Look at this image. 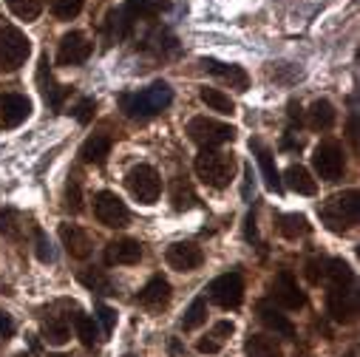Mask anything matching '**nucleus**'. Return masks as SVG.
<instances>
[{
  "label": "nucleus",
  "mask_w": 360,
  "mask_h": 357,
  "mask_svg": "<svg viewBox=\"0 0 360 357\" xmlns=\"http://www.w3.org/2000/svg\"><path fill=\"white\" fill-rule=\"evenodd\" d=\"M233 170H236V159L224 150L202 148V153L196 156V173L207 188H216V190L227 188L233 178Z\"/></svg>",
  "instance_id": "nucleus-3"
},
{
  "label": "nucleus",
  "mask_w": 360,
  "mask_h": 357,
  "mask_svg": "<svg viewBox=\"0 0 360 357\" xmlns=\"http://www.w3.org/2000/svg\"><path fill=\"white\" fill-rule=\"evenodd\" d=\"M170 202H173V207L176 210H191V207H196V190H193V185L188 182V178H173L170 182Z\"/></svg>",
  "instance_id": "nucleus-26"
},
{
  "label": "nucleus",
  "mask_w": 360,
  "mask_h": 357,
  "mask_svg": "<svg viewBox=\"0 0 360 357\" xmlns=\"http://www.w3.org/2000/svg\"><path fill=\"white\" fill-rule=\"evenodd\" d=\"M43 337H46L51 346H63V343H68V337H71V326H68L63 318L51 315V318L43 320Z\"/></svg>",
  "instance_id": "nucleus-29"
},
{
  "label": "nucleus",
  "mask_w": 360,
  "mask_h": 357,
  "mask_svg": "<svg viewBox=\"0 0 360 357\" xmlns=\"http://www.w3.org/2000/svg\"><path fill=\"white\" fill-rule=\"evenodd\" d=\"M281 148H284V150H295V148H301V139H298V142H295V139H284Z\"/></svg>",
  "instance_id": "nucleus-48"
},
{
  "label": "nucleus",
  "mask_w": 360,
  "mask_h": 357,
  "mask_svg": "<svg viewBox=\"0 0 360 357\" xmlns=\"http://www.w3.org/2000/svg\"><path fill=\"white\" fill-rule=\"evenodd\" d=\"M323 266H326V261H309L307 264V278L312 284H321L323 281Z\"/></svg>",
  "instance_id": "nucleus-42"
},
{
  "label": "nucleus",
  "mask_w": 360,
  "mask_h": 357,
  "mask_svg": "<svg viewBox=\"0 0 360 357\" xmlns=\"http://www.w3.org/2000/svg\"><path fill=\"white\" fill-rule=\"evenodd\" d=\"M199 97H202V103H205L207 108H213V111H219V114H233V100H230L227 94H221L219 88H202Z\"/></svg>",
  "instance_id": "nucleus-34"
},
{
  "label": "nucleus",
  "mask_w": 360,
  "mask_h": 357,
  "mask_svg": "<svg viewBox=\"0 0 360 357\" xmlns=\"http://www.w3.org/2000/svg\"><path fill=\"white\" fill-rule=\"evenodd\" d=\"M244 351H247V357H281L278 340L269 335H250L244 340Z\"/></svg>",
  "instance_id": "nucleus-24"
},
{
  "label": "nucleus",
  "mask_w": 360,
  "mask_h": 357,
  "mask_svg": "<svg viewBox=\"0 0 360 357\" xmlns=\"http://www.w3.org/2000/svg\"><path fill=\"white\" fill-rule=\"evenodd\" d=\"M125 188L139 205H153L159 199V193H162V178L150 164H136L125 176Z\"/></svg>",
  "instance_id": "nucleus-5"
},
{
  "label": "nucleus",
  "mask_w": 360,
  "mask_h": 357,
  "mask_svg": "<svg viewBox=\"0 0 360 357\" xmlns=\"http://www.w3.org/2000/svg\"><path fill=\"white\" fill-rule=\"evenodd\" d=\"M188 136L202 145V148H219L224 142H233L236 136V128L227 125V122H219V119H210V117H196L188 122Z\"/></svg>",
  "instance_id": "nucleus-6"
},
{
  "label": "nucleus",
  "mask_w": 360,
  "mask_h": 357,
  "mask_svg": "<svg viewBox=\"0 0 360 357\" xmlns=\"http://www.w3.org/2000/svg\"><path fill=\"white\" fill-rule=\"evenodd\" d=\"M29 114H32V103L23 94H4V100H0V125L4 128L23 125Z\"/></svg>",
  "instance_id": "nucleus-14"
},
{
  "label": "nucleus",
  "mask_w": 360,
  "mask_h": 357,
  "mask_svg": "<svg viewBox=\"0 0 360 357\" xmlns=\"http://www.w3.org/2000/svg\"><path fill=\"white\" fill-rule=\"evenodd\" d=\"M165 261H167L170 270H176V273H193V270H199V266H202L205 252L193 241H176V244L167 247Z\"/></svg>",
  "instance_id": "nucleus-11"
},
{
  "label": "nucleus",
  "mask_w": 360,
  "mask_h": 357,
  "mask_svg": "<svg viewBox=\"0 0 360 357\" xmlns=\"http://www.w3.org/2000/svg\"><path fill=\"white\" fill-rule=\"evenodd\" d=\"M278 233H281L284 238L295 241V238H301V235H307V233H309V221H307V216H301V213L278 216Z\"/></svg>",
  "instance_id": "nucleus-28"
},
{
  "label": "nucleus",
  "mask_w": 360,
  "mask_h": 357,
  "mask_svg": "<svg viewBox=\"0 0 360 357\" xmlns=\"http://www.w3.org/2000/svg\"><path fill=\"white\" fill-rule=\"evenodd\" d=\"M139 258H142V247L134 238H117L105 247V264H111V266L139 264Z\"/></svg>",
  "instance_id": "nucleus-18"
},
{
  "label": "nucleus",
  "mask_w": 360,
  "mask_h": 357,
  "mask_svg": "<svg viewBox=\"0 0 360 357\" xmlns=\"http://www.w3.org/2000/svg\"><path fill=\"white\" fill-rule=\"evenodd\" d=\"M77 278H79V284H82L85 290H91V292H97V295H117V292H114V284H111L100 270H82Z\"/></svg>",
  "instance_id": "nucleus-31"
},
{
  "label": "nucleus",
  "mask_w": 360,
  "mask_h": 357,
  "mask_svg": "<svg viewBox=\"0 0 360 357\" xmlns=\"http://www.w3.org/2000/svg\"><path fill=\"white\" fill-rule=\"evenodd\" d=\"M136 301H139V306H145V309H150V312H162V309L170 304V284H167L162 275H153V278L142 287V292L136 295Z\"/></svg>",
  "instance_id": "nucleus-16"
},
{
  "label": "nucleus",
  "mask_w": 360,
  "mask_h": 357,
  "mask_svg": "<svg viewBox=\"0 0 360 357\" xmlns=\"http://www.w3.org/2000/svg\"><path fill=\"white\" fill-rule=\"evenodd\" d=\"M34 252H37V258H40L43 264H49V261H54V252H51V244H49V238H46V233H43V230H34Z\"/></svg>",
  "instance_id": "nucleus-38"
},
{
  "label": "nucleus",
  "mask_w": 360,
  "mask_h": 357,
  "mask_svg": "<svg viewBox=\"0 0 360 357\" xmlns=\"http://www.w3.org/2000/svg\"><path fill=\"white\" fill-rule=\"evenodd\" d=\"M202 68L219 79H224L230 88H236V91H247L250 85V77L241 65H233V63H219V60H202Z\"/></svg>",
  "instance_id": "nucleus-17"
},
{
  "label": "nucleus",
  "mask_w": 360,
  "mask_h": 357,
  "mask_svg": "<svg viewBox=\"0 0 360 357\" xmlns=\"http://www.w3.org/2000/svg\"><path fill=\"white\" fill-rule=\"evenodd\" d=\"M205 320H207V304H205V298H196V301L188 306L185 318H182V329H185V332H193V329H199Z\"/></svg>",
  "instance_id": "nucleus-35"
},
{
  "label": "nucleus",
  "mask_w": 360,
  "mask_h": 357,
  "mask_svg": "<svg viewBox=\"0 0 360 357\" xmlns=\"http://www.w3.org/2000/svg\"><path fill=\"white\" fill-rule=\"evenodd\" d=\"M326 309L335 323H352L357 318V292L352 287H329L326 295Z\"/></svg>",
  "instance_id": "nucleus-10"
},
{
  "label": "nucleus",
  "mask_w": 360,
  "mask_h": 357,
  "mask_svg": "<svg viewBox=\"0 0 360 357\" xmlns=\"http://www.w3.org/2000/svg\"><path fill=\"white\" fill-rule=\"evenodd\" d=\"M74 329H77V337L82 340V346L88 349H94L100 343V329L94 323V318H88V315H74Z\"/></svg>",
  "instance_id": "nucleus-30"
},
{
  "label": "nucleus",
  "mask_w": 360,
  "mask_h": 357,
  "mask_svg": "<svg viewBox=\"0 0 360 357\" xmlns=\"http://www.w3.org/2000/svg\"><path fill=\"white\" fill-rule=\"evenodd\" d=\"M94 216L103 227H111V230H120L131 221V210L125 207V202L111 193V190H103L94 196Z\"/></svg>",
  "instance_id": "nucleus-7"
},
{
  "label": "nucleus",
  "mask_w": 360,
  "mask_h": 357,
  "mask_svg": "<svg viewBox=\"0 0 360 357\" xmlns=\"http://www.w3.org/2000/svg\"><path fill=\"white\" fill-rule=\"evenodd\" d=\"M258 318H261V323H264L266 329H273L276 335L295 337V326H292V320L281 312V306L269 304V301H261V304H258Z\"/></svg>",
  "instance_id": "nucleus-20"
},
{
  "label": "nucleus",
  "mask_w": 360,
  "mask_h": 357,
  "mask_svg": "<svg viewBox=\"0 0 360 357\" xmlns=\"http://www.w3.org/2000/svg\"><path fill=\"white\" fill-rule=\"evenodd\" d=\"M312 164H315L318 176L326 178V182H335V178H340L343 170H346V159H343L340 145L332 142V139L329 142H321L315 148V153H312Z\"/></svg>",
  "instance_id": "nucleus-8"
},
{
  "label": "nucleus",
  "mask_w": 360,
  "mask_h": 357,
  "mask_svg": "<svg viewBox=\"0 0 360 357\" xmlns=\"http://www.w3.org/2000/svg\"><path fill=\"white\" fill-rule=\"evenodd\" d=\"M173 100V91L167 82H153L148 88L136 94H122L120 103H122V111L131 117V119H148V117H156L162 114Z\"/></svg>",
  "instance_id": "nucleus-1"
},
{
  "label": "nucleus",
  "mask_w": 360,
  "mask_h": 357,
  "mask_svg": "<svg viewBox=\"0 0 360 357\" xmlns=\"http://www.w3.org/2000/svg\"><path fill=\"white\" fill-rule=\"evenodd\" d=\"M94 111H97V103H94V100H82V103L77 105L74 117H77L79 125H88V122H91V117H94Z\"/></svg>",
  "instance_id": "nucleus-41"
},
{
  "label": "nucleus",
  "mask_w": 360,
  "mask_h": 357,
  "mask_svg": "<svg viewBox=\"0 0 360 357\" xmlns=\"http://www.w3.org/2000/svg\"><path fill=\"white\" fill-rule=\"evenodd\" d=\"M65 207H68L71 213H79V210H82V190H79L77 182H68V185H65Z\"/></svg>",
  "instance_id": "nucleus-39"
},
{
  "label": "nucleus",
  "mask_w": 360,
  "mask_h": 357,
  "mask_svg": "<svg viewBox=\"0 0 360 357\" xmlns=\"http://www.w3.org/2000/svg\"><path fill=\"white\" fill-rule=\"evenodd\" d=\"M12 335H15V320H12V315L0 312V337H12Z\"/></svg>",
  "instance_id": "nucleus-45"
},
{
  "label": "nucleus",
  "mask_w": 360,
  "mask_h": 357,
  "mask_svg": "<svg viewBox=\"0 0 360 357\" xmlns=\"http://www.w3.org/2000/svg\"><path fill=\"white\" fill-rule=\"evenodd\" d=\"M108 153H111V139L103 136V134L88 136V139L82 142V148H79V159H82L85 164H103V162L108 159Z\"/></svg>",
  "instance_id": "nucleus-23"
},
{
  "label": "nucleus",
  "mask_w": 360,
  "mask_h": 357,
  "mask_svg": "<svg viewBox=\"0 0 360 357\" xmlns=\"http://www.w3.org/2000/svg\"><path fill=\"white\" fill-rule=\"evenodd\" d=\"M230 335H233V323H230V320L216 323V326H213V332H210V337H216L219 343H224V337H230Z\"/></svg>",
  "instance_id": "nucleus-44"
},
{
  "label": "nucleus",
  "mask_w": 360,
  "mask_h": 357,
  "mask_svg": "<svg viewBox=\"0 0 360 357\" xmlns=\"http://www.w3.org/2000/svg\"><path fill=\"white\" fill-rule=\"evenodd\" d=\"M18 357H26V354H18Z\"/></svg>",
  "instance_id": "nucleus-50"
},
{
  "label": "nucleus",
  "mask_w": 360,
  "mask_h": 357,
  "mask_svg": "<svg viewBox=\"0 0 360 357\" xmlns=\"http://www.w3.org/2000/svg\"><path fill=\"white\" fill-rule=\"evenodd\" d=\"M207 292H210V301L219 304L221 309H236L244 301V281L238 273H227V275H219Z\"/></svg>",
  "instance_id": "nucleus-9"
},
{
  "label": "nucleus",
  "mask_w": 360,
  "mask_h": 357,
  "mask_svg": "<svg viewBox=\"0 0 360 357\" xmlns=\"http://www.w3.org/2000/svg\"><path fill=\"white\" fill-rule=\"evenodd\" d=\"M196 349H199L202 354H219V351H221V343H219L216 337H210V335H207V337H202V340H199V346H196Z\"/></svg>",
  "instance_id": "nucleus-43"
},
{
  "label": "nucleus",
  "mask_w": 360,
  "mask_h": 357,
  "mask_svg": "<svg viewBox=\"0 0 360 357\" xmlns=\"http://www.w3.org/2000/svg\"><path fill=\"white\" fill-rule=\"evenodd\" d=\"M32 54V43L29 37L15 29V26H4L0 29V71H18Z\"/></svg>",
  "instance_id": "nucleus-4"
},
{
  "label": "nucleus",
  "mask_w": 360,
  "mask_h": 357,
  "mask_svg": "<svg viewBox=\"0 0 360 357\" xmlns=\"http://www.w3.org/2000/svg\"><path fill=\"white\" fill-rule=\"evenodd\" d=\"M6 4H9V9H12L15 18H20V20H37L40 12H43V6H46V0H6Z\"/></svg>",
  "instance_id": "nucleus-33"
},
{
  "label": "nucleus",
  "mask_w": 360,
  "mask_h": 357,
  "mask_svg": "<svg viewBox=\"0 0 360 357\" xmlns=\"http://www.w3.org/2000/svg\"><path fill=\"white\" fill-rule=\"evenodd\" d=\"M323 281H326L329 287H352V284H354V273L349 270L346 261L332 258V261H326V266H323Z\"/></svg>",
  "instance_id": "nucleus-25"
},
{
  "label": "nucleus",
  "mask_w": 360,
  "mask_h": 357,
  "mask_svg": "<svg viewBox=\"0 0 360 357\" xmlns=\"http://www.w3.org/2000/svg\"><path fill=\"white\" fill-rule=\"evenodd\" d=\"M335 117L338 114H335V105L329 100H315L309 108V125L315 131H329L335 125Z\"/></svg>",
  "instance_id": "nucleus-27"
},
{
  "label": "nucleus",
  "mask_w": 360,
  "mask_h": 357,
  "mask_svg": "<svg viewBox=\"0 0 360 357\" xmlns=\"http://www.w3.org/2000/svg\"><path fill=\"white\" fill-rule=\"evenodd\" d=\"M49 357H68V354H49Z\"/></svg>",
  "instance_id": "nucleus-49"
},
{
  "label": "nucleus",
  "mask_w": 360,
  "mask_h": 357,
  "mask_svg": "<svg viewBox=\"0 0 360 357\" xmlns=\"http://www.w3.org/2000/svg\"><path fill=\"white\" fill-rule=\"evenodd\" d=\"M49 4H51V15L57 20H74L82 12L85 0H49Z\"/></svg>",
  "instance_id": "nucleus-36"
},
{
  "label": "nucleus",
  "mask_w": 360,
  "mask_h": 357,
  "mask_svg": "<svg viewBox=\"0 0 360 357\" xmlns=\"http://www.w3.org/2000/svg\"><path fill=\"white\" fill-rule=\"evenodd\" d=\"M321 219H323L326 230L349 233L360 219V196H357V190H343V193H335L332 199H326L323 207H321Z\"/></svg>",
  "instance_id": "nucleus-2"
},
{
  "label": "nucleus",
  "mask_w": 360,
  "mask_h": 357,
  "mask_svg": "<svg viewBox=\"0 0 360 357\" xmlns=\"http://www.w3.org/2000/svg\"><path fill=\"white\" fill-rule=\"evenodd\" d=\"M91 40H88L82 32H68L63 34L60 40V48H57V63L60 65H79L91 57Z\"/></svg>",
  "instance_id": "nucleus-12"
},
{
  "label": "nucleus",
  "mask_w": 360,
  "mask_h": 357,
  "mask_svg": "<svg viewBox=\"0 0 360 357\" xmlns=\"http://www.w3.org/2000/svg\"><path fill=\"white\" fill-rule=\"evenodd\" d=\"M125 357H131V354H125Z\"/></svg>",
  "instance_id": "nucleus-51"
},
{
  "label": "nucleus",
  "mask_w": 360,
  "mask_h": 357,
  "mask_svg": "<svg viewBox=\"0 0 360 357\" xmlns=\"http://www.w3.org/2000/svg\"><path fill=\"white\" fill-rule=\"evenodd\" d=\"M20 216L15 210H4L0 213V233L9 235V238H20Z\"/></svg>",
  "instance_id": "nucleus-37"
},
{
  "label": "nucleus",
  "mask_w": 360,
  "mask_h": 357,
  "mask_svg": "<svg viewBox=\"0 0 360 357\" xmlns=\"http://www.w3.org/2000/svg\"><path fill=\"white\" fill-rule=\"evenodd\" d=\"M97 318H100V323H103V335L108 337V335L114 332V323H117V312H114L111 306H105V304H97Z\"/></svg>",
  "instance_id": "nucleus-40"
},
{
  "label": "nucleus",
  "mask_w": 360,
  "mask_h": 357,
  "mask_svg": "<svg viewBox=\"0 0 360 357\" xmlns=\"http://www.w3.org/2000/svg\"><path fill=\"white\" fill-rule=\"evenodd\" d=\"M159 9H165L162 0H125L122 12L131 18V20H139V18H153Z\"/></svg>",
  "instance_id": "nucleus-32"
},
{
  "label": "nucleus",
  "mask_w": 360,
  "mask_h": 357,
  "mask_svg": "<svg viewBox=\"0 0 360 357\" xmlns=\"http://www.w3.org/2000/svg\"><path fill=\"white\" fill-rule=\"evenodd\" d=\"M244 235H247V241H252V244L258 241V227H255V216H252V213H250L247 221H244Z\"/></svg>",
  "instance_id": "nucleus-46"
},
{
  "label": "nucleus",
  "mask_w": 360,
  "mask_h": 357,
  "mask_svg": "<svg viewBox=\"0 0 360 357\" xmlns=\"http://www.w3.org/2000/svg\"><path fill=\"white\" fill-rule=\"evenodd\" d=\"M346 136H349V142L357 148V117H354V114L349 117V128H346Z\"/></svg>",
  "instance_id": "nucleus-47"
},
{
  "label": "nucleus",
  "mask_w": 360,
  "mask_h": 357,
  "mask_svg": "<svg viewBox=\"0 0 360 357\" xmlns=\"http://www.w3.org/2000/svg\"><path fill=\"white\" fill-rule=\"evenodd\" d=\"M281 185H287L290 190H295V193H301V196H315V190H318L312 173H309L307 167H301V164H290V167L284 170V182H281Z\"/></svg>",
  "instance_id": "nucleus-22"
},
{
  "label": "nucleus",
  "mask_w": 360,
  "mask_h": 357,
  "mask_svg": "<svg viewBox=\"0 0 360 357\" xmlns=\"http://www.w3.org/2000/svg\"><path fill=\"white\" fill-rule=\"evenodd\" d=\"M250 148H252V150H255V156H258V164H261V173H264V185H266V190L281 193V190H284V185H281V176H278V170H276L273 153H269L258 139H252V142H250Z\"/></svg>",
  "instance_id": "nucleus-21"
},
{
  "label": "nucleus",
  "mask_w": 360,
  "mask_h": 357,
  "mask_svg": "<svg viewBox=\"0 0 360 357\" xmlns=\"http://www.w3.org/2000/svg\"><path fill=\"white\" fill-rule=\"evenodd\" d=\"M37 85H40L43 100H46L54 111H60V108H63V100L68 97V88L60 85V82L54 79V74H51V68H49V57L40 60V68H37Z\"/></svg>",
  "instance_id": "nucleus-15"
},
{
  "label": "nucleus",
  "mask_w": 360,
  "mask_h": 357,
  "mask_svg": "<svg viewBox=\"0 0 360 357\" xmlns=\"http://www.w3.org/2000/svg\"><path fill=\"white\" fill-rule=\"evenodd\" d=\"M60 238H63V247H65V252L71 258H88V255H91V249H94L88 233L79 230L77 224H63L60 227Z\"/></svg>",
  "instance_id": "nucleus-19"
},
{
  "label": "nucleus",
  "mask_w": 360,
  "mask_h": 357,
  "mask_svg": "<svg viewBox=\"0 0 360 357\" xmlns=\"http://www.w3.org/2000/svg\"><path fill=\"white\" fill-rule=\"evenodd\" d=\"M273 298L281 309H301L307 304V295L301 292L298 281L290 273H278L273 281Z\"/></svg>",
  "instance_id": "nucleus-13"
}]
</instances>
